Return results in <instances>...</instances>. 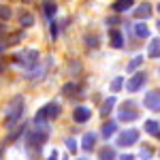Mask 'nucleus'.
<instances>
[{
    "label": "nucleus",
    "mask_w": 160,
    "mask_h": 160,
    "mask_svg": "<svg viewBox=\"0 0 160 160\" xmlns=\"http://www.w3.org/2000/svg\"><path fill=\"white\" fill-rule=\"evenodd\" d=\"M24 109H26V102H24V96H15V98L9 102L7 107V115H4V124L7 128H15L19 120L24 118Z\"/></svg>",
    "instance_id": "1"
},
{
    "label": "nucleus",
    "mask_w": 160,
    "mask_h": 160,
    "mask_svg": "<svg viewBox=\"0 0 160 160\" xmlns=\"http://www.w3.org/2000/svg\"><path fill=\"white\" fill-rule=\"evenodd\" d=\"M60 113H62V107L58 105V102H47L45 107H41V109L37 111V115H34V124H37V126H47L49 122L58 120Z\"/></svg>",
    "instance_id": "2"
},
{
    "label": "nucleus",
    "mask_w": 160,
    "mask_h": 160,
    "mask_svg": "<svg viewBox=\"0 0 160 160\" xmlns=\"http://www.w3.org/2000/svg\"><path fill=\"white\" fill-rule=\"evenodd\" d=\"M38 60H41V53H38L37 49H26V51H19V53L15 56V62H17L22 68H26V71H32L38 64Z\"/></svg>",
    "instance_id": "3"
},
{
    "label": "nucleus",
    "mask_w": 160,
    "mask_h": 160,
    "mask_svg": "<svg viewBox=\"0 0 160 160\" xmlns=\"http://www.w3.org/2000/svg\"><path fill=\"white\" fill-rule=\"evenodd\" d=\"M118 120L120 122H135V120H139V111H137V105L132 100H126L122 105V109L118 111Z\"/></svg>",
    "instance_id": "4"
},
{
    "label": "nucleus",
    "mask_w": 160,
    "mask_h": 160,
    "mask_svg": "<svg viewBox=\"0 0 160 160\" xmlns=\"http://www.w3.org/2000/svg\"><path fill=\"white\" fill-rule=\"evenodd\" d=\"M115 143H118L120 148H130V145L139 143V130H137V128H128V130L120 132Z\"/></svg>",
    "instance_id": "5"
},
{
    "label": "nucleus",
    "mask_w": 160,
    "mask_h": 160,
    "mask_svg": "<svg viewBox=\"0 0 160 160\" xmlns=\"http://www.w3.org/2000/svg\"><path fill=\"white\" fill-rule=\"evenodd\" d=\"M145 81H148V75L143 73V71H137V73H132V77L126 81V90L135 94V92H139L141 88L145 86Z\"/></svg>",
    "instance_id": "6"
},
{
    "label": "nucleus",
    "mask_w": 160,
    "mask_h": 160,
    "mask_svg": "<svg viewBox=\"0 0 160 160\" xmlns=\"http://www.w3.org/2000/svg\"><path fill=\"white\" fill-rule=\"evenodd\" d=\"M143 107L148 111L158 113L160 111V90H149L148 94L143 96Z\"/></svg>",
    "instance_id": "7"
},
{
    "label": "nucleus",
    "mask_w": 160,
    "mask_h": 160,
    "mask_svg": "<svg viewBox=\"0 0 160 160\" xmlns=\"http://www.w3.org/2000/svg\"><path fill=\"white\" fill-rule=\"evenodd\" d=\"M73 120L77 124H86L92 120V109H88V107H75L73 109Z\"/></svg>",
    "instance_id": "8"
},
{
    "label": "nucleus",
    "mask_w": 160,
    "mask_h": 160,
    "mask_svg": "<svg viewBox=\"0 0 160 160\" xmlns=\"http://www.w3.org/2000/svg\"><path fill=\"white\" fill-rule=\"evenodd\" d=\"M109 45L113 49H122L124 47V37L120 30H115V28H111L109 30Z\"/></svg>",
    "instance_id": "9"
},
{
    "label": "nucleus",
    "mask_w": 160,
    "mask_h": 160,
    "mask_svg": "<svg viewBox=\"0 0 160 160\" xmlns=\"http://www.w3.org/2000/svg\"><path fill=\"white\" fill-rule=\"evenodd\" d=\"M143 130H145L149 137L160 139V122H158V120H145V124H143Z\"/></svg>",
    "instance_id": "10"
},
{
    "label": "nucleus",
    "mask_w": 160,
    "mask_h": 160,
    "mask_svg": "<svg viewBox=\"0 0 160 160\" xmlns=\"http://www.w3.org/2000/svg\"><path fill=\"white\" fill-rule=\"evenodd\" d=\"M132 7H135V0H115L111 4V9L115 13H126V11H130Z\"/></svg>",
    "instance_id": "11"
},
{
    "label": "nucleus",
    "mask_w": 160,
    "mask_h": 160,
    "mask_svg": "<svg viewBox=\"0 0 160 160\" xmlns=\"http://www.w3.org/2000/svg\"><path fill=\"white\" fill-rule=\"evenodd\" d=\"M96 139L98 137L94 135V132H86L83 135V141H81V148L86 149V152H92V149L96 148Z\"/></svg>",
    "instance_id": "12"
},
{
    "label": "nucleus",
    "mask_w": 160,
    "mask_h": 160,
    "mask_svg": "<svg viewBox=\"0 0 160 160\" xmlns=\"http://www.w3.org/2000/svg\"><path fill=\"white\" fill-rule=\"evenodd\" d=\"M149 15H152V4H149V2H143L141 7L135 9V17L137 19H148Z\"/></svg>",
    "instance_id": "13"
},
{
    "label": "nucleus",
    "mask_w": 160,
    "mask_h": 160,
    "mask_svg": "<svg viewBox=\"0 0 160 160\" xmlns=\"http://www.w3.org/2000/svg\"><path fill=\"white\" fill-rule=\"evenodd\" d=\"M148 58H152V60L160 58V38H152V41H149V47H148Z\"/></svg>",
    "instance_id": "14"
},
{
    "label": "nucleus",
    "mask_w": 160,
    "mask_h": 160,
    "mask_svg": "<svg viewBox=\"0 0 160 160\" xmlns=\"http://www.w3.org/2000/svg\"><path fill=\"white\" fill-rule=\"evenodd\" d=\"M118 132V122H105L102 124V130H100V135L105 137V139H109Z\"/></svg>",
    "instance_id": "15"
},
{
    "label": "nucleus",
    "mask_w": 160,
    "mask_h": 160,
    "mask_svg": "<svg viewBox=\"0 0 160 160\" xmlns=\"http://www.w3.org/2000/svg\"><path fill=\"white\" fill-rule=\"evenodd\" d=\"M118 156H115V149L109 148V145H105V148L98 152V160H115Z\"/></svg>",
    "instance_id": "16"
},
{
    "label": "nucleus",
    "mask_w": 160,
    "mask_h": 160,
    "mask_svg": "<svg viewBox=\"0 0 160 160\" xmlns=\"http://www.w3.org/2000/svg\"><path fill=\"white\" fill-rule=\"evenodd\" d=\"M115 102H118V100H115V96H109V98L102 102V107H100V113H102V115H109L111 111H113V107H115Z\"/></svg>",
    "instance_id": "17"
},
{
    "label": "nucleus",
    "mask_w": 160,
    "mask_h": 160,
    "mask_svg": "<svg viewBox=\"0 0 160 160\" xmlns=\"http://www.w3.org/2000/svg\"><path fill=\"white\" fill-rule=\"evenodd\" d=\"M143 60H145L143 56H135L132 60L128 62V66H126V71H128V73H137V68H139V66L143 64Z\"/></svg>",
    "instance_id": "18"
},
{
    "label": "nucleus",
    "mask_w": 160,
    "mask_h": 160,
    "mask_svg": "<svg viewBox=\"0 0 160 160\" xmlns=\"http://www.w3.org/2000/svg\"><path fill=\"white\" fill-rule=\"evenodd\" d=\"M135 34L139 38H148L149 37V28L145 24H141V22H139V24H135Z\"/></svg>",
    "instance_id": "19"
},
{
    "label": "nucleus",
    "mask_w": 160,
    "mask_h": 160,
    "mask_svg": "<svg viewBox=\"0 0 160 160\" xmlns=\"http://www.w3.org/2000/svg\"><path fill=\"white\" fill-rule=\"evenodd\" d=\"M79 90H81V88L77 86V83H66V86L62 88V92H64V96H75V94H81Z\"/></svg>",
    "instance_id": "20"
},
{
    "label": "nucleus",
    "mask_w": 160,
    "mask_h": 160,
    "mask_svg": "<svg viewBox=\"0 0 160 160\" xmlns=\"http://www.w3.org/2000/svg\"><path fill=\"white\" fill-rule=\"evenodd\" d=\"M152 156H154V149L149 148V145H143V148L139 149V158L141 160H152Z\"/></svg>",
    "instance_id": "21"
},
{
    "label": "nucleus",
    "mask_w": 160,
    "mask_h": 160,
    "mask_svg": "<svg viewBox=\"0 0 160 160\" xmlns=\"http://www.w3.org/2000/svg\"><path fill=\"white\" fill-rule=\"evenodd\" d=\"M56 11H58L56 2H51V0H47V2H45V13H47V17H49V19H53V15H56Z\"/></svg>",
    "instance_id": "22"
},
{
    "label": "nucleus",
    "mask_w": 160,
    "mask_h": 160,
    "mask_svg": "<svg viewBox=\"0 0 160 160\" xmlns=\"http://www.w3.org/2000/svg\"><path fill=\"white\" fill-rule=\"evenodd\" d=\"M122 86H124V79H122V77H115V79L111 81V90H113V92H120Z\"/></svg>",
    "instance_id": "23"
},
{
    "label": "nucleus",
    "mask_w": 160,
    "mask_h": 160,
    "mask_svg": "<svg viewBox=\"0 0 160 160\" xmlns=\"http://www.w3.org/2000/svg\"><path fill=\"white\" fill-rule=\"evenodd\" d=\"M32 24H34V17L26 13L24 17H22V26H26V28H30V26H32Z\"/></svg>",
    "instance_id": "24"
},
{
    "label": "nucleus",
    "mask_w": 160,
    "mask_h": 160,
    "mask_svg": "<svg viewBox=\"0 0 160 160\" xmlns=\"http://www.w3.org/2000/svg\"><path fill=\"white\" fill-rule=\"evenodd\" d=\"M66 148H68V152H71V154H75L79 145H77V141H75V139H66Z\"/></svg>",
    "instance_id": "25"
},
{
    "label": "nucleus",
    "mask_w": 160,
    "mask_h": 160,
    "mask_svg": "<svg viewBox=\"0 0 160 160\" xmlns=\"http://www.w3.org/2000/svg\"><path fill=\"white\" fill-rule=\"evenodd\" d=\"M9 17H11V9L0 7V19H9Z\"/></svg>",
    "instance_id": "26"
},
{
    "label": "nucleus",
    "mask_w": 160,
    "mask_h": 160,
    "mask_svg": "<svg viewBox=\"0 0 160 160\" xmlns=\"http://www.w3.org/2000/svg\"><path fill=\"white\" fill-rule=\"evenodd\" d=\"M58 34H60V28H58V24H56V22H51V38L56 41V38H58Z\"/></svg>",
    "instance_id": "27"
},
{
    "label": "nucleus",
    "mask_w": 160,
    "mask_h": 160,
    "mask_svg": "<svg viewBox=\"0 0 160 160\" xmlns=\"http://www.w3.org/2000/svg\"><path fill=\"white\" fill-rule=\"evenodd\" d=\"M88 47H98V37H88Z\"/></svg>",
    "instance_id": "28"
},
{
    "label": "nucleus",
    "mask_w": 160,
    "mask_h": 160,
    "mask_svg": "<svg viewBox=\"0 0 160 160\" xmlns=\"http://www.w3.org/2000/svg\"><path fill=\"white\" fill-rule=\"evenodd\" d=\"M118 24H120L118 17H109V19H107V28H113V26H118Z\"/></svg>",
    "instance_id": "29"
},
{
    "label": "nucleus",
    "mask_w": 160,
    "mask_h": 160,
    "mask_svg": "<svg viewBox=\"0 0 160 160\" xmlns=\"http://www.w3.org/2000/svg\"><path fill=\"white\" fill-rule=\"evenodd\" d=\"M58 158H60V156H58V149H53V152L49 154V158H47V160H58Z\"/></svg>",
    "instance_id": "30"
},
{
    "label": "nucleus",
    "mask_w": 160,
    "mask_h": 160,
    "mask_svg": "<svg viewBox=\"0 0 160 160\" xmlns=\"http://www.w3.org/2000/svg\"><path fill=\"white\" fill-rule=\"evenodd\" d=\"M120 160H135V156H132V154H122Z\"/></svg>",
    "instance_id": "31"
},
{
    "label": "nucleus",
    "mask_w": 160,
    "mask_h": 160,
    "mask_svg": "<svg viewBox=\"0 0 160 160\" xmlns=\"http://www.w3.org/2000/svg\"><path fill=\"white\" fill-rule=\"evenodd\" d=\"M156 28H158V32H160V19H158V24H156Z\"/></svg>",
    "instance_id": "32"
},
{
    "label": "nucleus",
    "mask_w": 160,
    "mask_h": 160,
    "mask_svg": "<svg viewBox=\"0 0 160 160\" xmlns=\"http://www.w3.org/2000/svg\"><path fill=\"white\" fill-rule=\"evenodd\" d=\"M77 160H88V158H77Z\"/></svg>",
    "instance_id": "33"
},
{
    "label": "nucleus",
    "mask_w": 160,
    "mask_h": 160,
    "mask_svg": "<svg viewBox=\"0 0 160 160\" xmlns=\"http://www.w3.org/2000/svg\"><path fill=\"white\" fill-rule=\"evenodd\" d=\"M158 156H160V149H158Z\"/></svg>",
    "instance_id": "34"
},
{
    "label": "nucleus",
    "mask_w": 160,
    "mask_h": 160,
    "mask_svg": "<svg viewBox=\"0 0 160 160\" xmlns=\"http://www.w3.org/2000/svg\"><path fill=\"white\" fill-rule=\"evenodd\" d=\"M158 11H160V4H158Z\"/></svg>",
    "instance_id": "35"
},
{
    "label": "nucleus",
    "mask_w": 160,
    "mask_h": 160,
    "mask_svg": "<svg viewBox=\"0 0 160 160\" xmlns=\"http://www.w3.org/2000/svg\"><path fill=\"white\" fill-rule=\"evenodd\" d=\"M158 73H160V71H158Z\"/></svg>",
    "instance_id": "36"
}]
</instances>
